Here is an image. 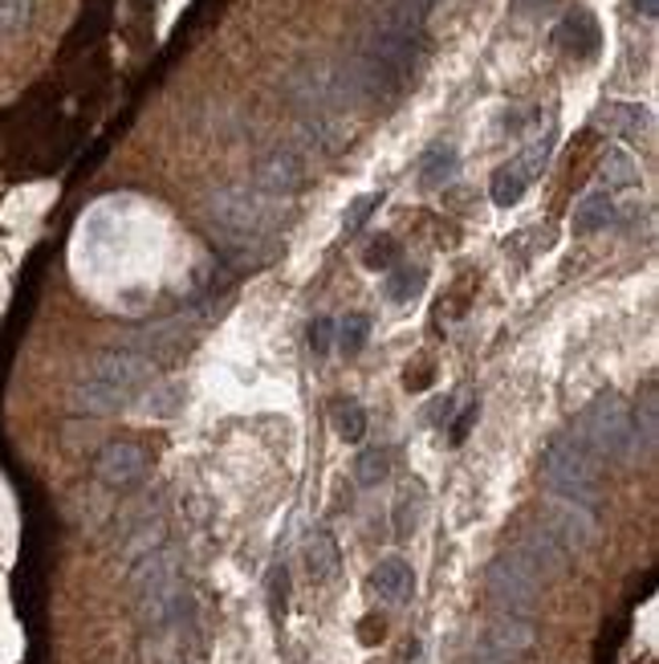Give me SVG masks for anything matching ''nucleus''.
Here are the masks:
<instances>
[{
	"mask_svg": "<svg viewBox=\"0 0 659 664\" xmlns=\"http://www.w3.org/2000/svg\"><path fill=\"white\" fill-rule=\"evenodd\" d=\"M420 176H423V184H428V188H435V184L452 180V176H456V151H452V147H435L432 155L423 160Z\"/></svg>",
	"mask_w": 659,
	"mask_h": 664,
	"instance_id": "obj_25",
	"label": "nucleus"
},
{
	"mask_svg": "<svg viewBox=\"0 0 659 664\" xmlns=\"http://www.w3.org/2000/svg\"><path fill=\"white\" fill-rule=\"evenodd\" d=\"M334 428H338V437L347 440V445H359V440L367 437V412H362L354 400L338 403V408H334Z\"/></svg>",
	"mask_w": 659,
	"mask_h": 664,
	"instance_id": "obj_24",
	"label": "nucleus"
},
{
	"mask_svg": "<svg viewBox=\"0 0 659 664\" xmlns=\"http://www.w3.org/2000/svg\"><path fill=\"white\" fill-rule=\"evenodd\" d=\"M537 644V627L525 620V615H501V620H493L485 632V644L481 648L493 652V656H501V661L517 664L522 656H529Z\"/></svg>",
	"mask_w": 659,
	"mask_h": 664,
	"instance_id": "obj_10",
	"label": "nucleus"
},
{
	"mask_svg": "<svg viewBox=\"0 0 659 664\" xmlns=\"http://www.w3.org/2000/svg\"><path fill=\"white\" fill-rule=\"evenodd\" d=\"M610 221H615V201H610V192L595 188L578 201L570 228H574V237H590V233H603Z\"/></svg>",
	"mask_w": 659,
	"mask_h": 664,
	"instance_id": "obj_15",
	"label": "nucleus"
},
{
	"mask_svg": "<svg viewBox=\"0 0 659 664\" xmlns=\"http://www.w3.org/2000/svg\"><path fill=\"white\" fill-rule=\"evenodd\" d=\"M635 13L643 17V21H651L656 17V0H635Z\"/></svg>",
	"mask_w": 659,
	"mask_h": 664,
	"instance_id": "obj_34",
	"label": "nucleus"
},
{
	"mask_svg": "<svg viewBox=\"0 0 659 664\" xmlns=\"http://www.w3.org/2000/svg\"><path fill=\"white\" fill-rule=\"evenodd\" d=\"M334 335L342 351L359 355L362 347H367V335H371V318H367V314H347V318L334 326Z\"/></svg>",
	"mask_w": 659,
	"mask_h": 664,
	"instance_id": "obj_23",
	"label": "nucleus"
},
{
	"mask_svg": "<svg viewBox=\"0 0 659 664\" xmlns=\"http://www.w3.org/2000/svg\"><path fill=\"white\" fill-rule=\"evenodd\" d=\"M595 123L610 135L622 139H643L651 135V111L639 106V102H607L603 111L595 114Z\"/></svg>",
	"mask_w": 659,
	"mask_h": 664,
	"instance_id": "obj_13",
	"label": "nucleus"
},
{
	"mask_svg": "<svg viewBox=\"0 0 659 664\" xmlns=\"http://www.w3.org/2000/svg\"><path fill=\"white\" fill-rule=\"evenodd\" d=\"M423 486H408L403 493H399L395 502V534L399 539H411L415 530H420V518H423Z\"/></svg>",
	"mask_w": 659,
	"mask_h": 664,
	"instance_id": "obj_20",
	"label": "nucleus"
},
{
	"mask_svg": "<svg viewBox=\"0 0 659 664\" xmlns=\"http://www.w3.org/2000/svg\"><path fill=\"white\" fill-rule=\"evenodd\" d=\"M529 184H534V176L522 167V160H509L501 163L497 172H493V184H488V192H493V204L497 208H513V204L522 201L525 192H529Z\"/></svg>",
	"mask_w": 659,
	"mask_h": 664,
	"instance_id": "obj_17",
	"label": "nucleus"
},
{
	"mask_svg": "<svg viewBox=\"0 0 659 664\" xmlns=\"http://www.w3.org/2000/svg\"><path fill=\"white\" fill-rule=\"evenodd\" d=\"M147 449L135 445V440H111L102 445L99 461H94V477H99L106 489H131L147 477Z\"/></svg>",
	"mask_w": 659,
	"mask_h": 664,
	"instance_id": "obj_6",
	"label": "nucleus"
},
{
	"mask_svg": "<svg viewBox=\"0 0 659 664\" xmlns=\"http://www.w3.org/2000/svg\"><path fill=\"white\" fill-rule=\"evenodd\" d=\"M473 425H476V403H473V408H464L461 425L452 428V445H461V440L468 437V428H473Z\"/></svg>",
	"mask_w": 659,
	"mask_h": 664,
	"instance_id": "obj_32",
	"label": "nucleus"
},
{
	"mask_svg": "<svg viewBox=\"0 0 659 664\" xmlns=\"http://www.w3.org/2000/svg\"><path fill=\"white\" fill-rule=\"evenodd\" d=\"M301 184H306V163H301L298 151H289V147L265 151L261 160H257V167H253V188L274 196V201L294 196Z\"/></svg>",
	"mask_w": 659,
	"mask_h": 664,
	"instance_id": "obj_7",
	"label": "nucleus"
},
{
	"mask_svg": "<svg viewBox=\"0 0 659 664\" xmlns=\"http://www.w3.org/2000/svg\"><path fill=\"white\" fill-rule=\"evenodd\" d=\"M334 326L338 323H334V318H326V314L310 323V351L313 355H326L330 347H334Z\"/></svg>",
	"mask_w": 659,
	"mask_h": 664,
	"instance_id": "obj_29",
	"label": "nucleus"
},
{
	"mask_svg": "<svg viewBox=\"0 0 659 664\" xmlns=\"http://www.w3.org/2000/svg\"><path fill=\"white\" fill-rule=\"evenodd\" d=\"M371 588L374 595L387 603H408L411 595H415V571H411L408 559L391 554V559H383V563L371 571Z\"/></svg>",
	"mask_w": 659,
	"mask_h": 664,
	"instance_id": "obj_12",
	"label": "nucleus"
},
{
	"mask_svg": "<svg viewBox=\"0 0 659 664\" xmlns=\"http://www.w3.org/2000/svg\"><path fill=\"white\" fill-rule=\"evenodd\" d=\"M574 440L595 461H639L656 449V388H647L643 408H627L619 396H598L578 420Z\"/></svg>",
	"mask_w": 659,
	"mask_h": 664,
	"instance_id": "obj_1",
	"label": "nucleus"
},
{
	"mask_svg": "<svg viewBox=\"0 0 659 664\" xmlns=\"http://www.w3.org/2000/svg\"><path fill=\"white\" fill-rule=\"evenodd\" d=\"M33 25V0H0V41L21 38Z\"/></svg>",
	"mask_w": 659,
	"mask_h": 664,
	"instance_id": "obj_22",
	"label": "nucleus"
},
{
	"mask_svg": "<svg viewBox=\"0 0 659 664\" xmlns=\"http://www.w3.org/2000/svg\"><path fill=\"white\" fill-rule=\"evenodd\" d=\"M399 4H403V9H411L415 17H428L435 4H440V0H399Z\"/></svg>",
	"mask_w": 659,
	"mask_h": 664,
	"instance_id": "obj_33",
	"label": "nucleus"
},
{
	"mask_svg": "<svg viewBox=\"0 0 659 664\" xmlns=\"http://www.w3.org/2000/svg\"><path fill=\"white\" fill-rule=\"evenodd\" d=\"M387 473H391V452L379 449V445L359 452V461H354V481H359L362 489H374L379 481H387Z\"/></svg>",
	"mask_w": 659,
	"mask_h": 664,
	"instance_id": "obj_21",
	"label": "nucleus"
},
{
	"mask_svg": "<svg viewBox=\"0 0 659 664\" xmlns=\"http://www.w3.org/2000/svg\"><path fill=\"white\" fill-rule=\"evenodd\" d=\"M542 481L549 486L554 498H570V502L595 505L598 461L574 437L554 440L546 449V461H542Z\"/></svg>",
	"mask_w": 659,
	"mask_h": 664,
	"instance_id": "obj_3",
	"label": "nucleus"
},
{
	"mask_svg": "<svg viewBox=\"0 0 659 664\" xmlns=\"http://www.w3.org/2000/svg\"><path fill=\"white\" fill-rule=\"evenodd\" d=\"M420 282H423V269H395L391 282H387V302H395V306L411 302L420 294Z\"/></svg>",
	"mask_w": 659,
	"mask_h": 664,
	"instance_id": "obj_26",
	"label": "nucleus"
},
{
	"mask_svg": "<svg viewBox=\"0 0 659 664\" xmlns=\"http://www.w3.org/2000/svg\"><path fill=\"white\" fill-rule=\"evenodd\" d=\"M306 571H310L313 583H334L338 571H342V554H338V542L330 530H313L310 542H306Z\"/></svg>",
	"mask_w": 659,
	"mask_h": 664,
	"instance_id": "obj_14",
	"label": "nucleus"
},
{
	"mask_svg": "<svg viewBox=\"0 0 659 664\" xmlns=\"http://www.w3.org/2000/svg\"><path fill=\"white\" fill-rule=\"evenodd\" d=\"M179 575V563H175V554L167 551V546H159V551L143 554V559H135V566H131V588L143 595V591L159 588V583H167V579Z\"/></svg>",
	"mask_w": 659,
	"mask_h": 664,
	"instance_id": "obj_16",
	"label": "nucleus"
},
{
	"mask_svg": "<svg viewBox=\"0 0 659 664\" xmlns=\"http://www.w3.org/2000/svg\"><path fill=\"white\" fill-rule=\"evenodd\" d=\"M485 583H488L493 603H501L509 615H529L537 607V595H542V579H537L513 551L497 554V559L488 563Z\"/></svg>",
	"mask_w": 659,
	"mask_h": 664,
	"instance_id": "obj_4",
	"label": "nucleus"
},
{
	"mask_svg": "<svg viewBox=\"0 0 659 664\" xmlns=\"http://www.w3.org/2000/svg\"><path fill=\"white\" fill-rule=\"evenodd\" d=\"M509 551L517 554V559H522V563L529 566L537 579H542V583H546V579L566 575V571H570V559H574V554L566 551V546H558V542L549 539L542 527L529 530V534H522V539H517V546H509Z\"/></svg>",
	"mask_w": 659,
	"mask_h": 664,
	"instance_id": "obj_9",
	"label": "nucleus"
},
{
	"mask_svg": "<svg viewBox=\"0 0 659 664\" xmlns=\"http://www.w3.org/2000/svg\"><path fill=\"white\" fill-rule=\"evenodd\" d=\"M537 527L546 530L549 539L566 546L570 554H583L590 551L598 542V518H595V505H583V502H570V498H549L542 505V518H537Z\"/></svg>",
	"mask_w": 659,
	"mask_h": 664,
	"instance_id": "obj_5",
	"label": "nucleus"
},
{
	"mask_svg": "<svg viewBox=\"0 0 659 664\" xmlns=\"http://www.w3.org/2000/svg\"><path fill=\"white\" fill-rule=\"evenodd\" d=\"M379 208V196H359V201L350 204V213H347V233H359L362 225H367V216Z\"/></svg>",
	"mask_w": 659,
	"mask_h": 664,
	"instance_id": "obj_30",
	"label": "nucleus"
},
{
	"mask_svg": "<svg viewBox=\"0 0 659 664\" xmlns=\"http://www.w3.org/2000/svg\"><path fill=\"white\" fill-rule=\"evenodd\" d=\"M131 391L126 388H114V384H106V379H78L74 391H70V403H74V412H86V416H119L131 408Z\"/></svg>",
	"mask_w": 659,
	"mask_h": 664,
	"instance_id": "obj_11",
	"label": "nucleus"
},
{
	"mask_svg": "<svg viewBox=\"0 0 659 664\" xmlns=\"http://www.w3.org/2000/svg\"><path fill=\"white\" fill-rule=\"evenodd\" d=\"M286 600H289V571L286 566H274L269 571V607H274V615H286Z\"/></svg>",
	"mask_w": 659,
	"mask_h": 664,
	"instance_id": "obj_28",
	"label": "nucleus"
},
{
	"mask_svg": "<svg viewBox=\"0 0 659 664\" xmlns=\"http://www.w3.org/2000/svg\"><path fill=\"white\" fill-rule=\"evenodd\" d=\"M558 41H570L574 53H583V58H590V53L598 50V25L590 13H570L566 21H562L558 29Z\"/></svg>",
	"mask_w": 659,
	"mask_h": 664,
	"instance_id": "obj_19",
	"label": "nucleus"
},
{
	"mask_svg": "<svg viewBox=\"0 0 659 664\" xmlns=\"http://www.w3.org/2000/svg\"><path fill=\"white\" fill-rule=\"evenodd\" d=\"M159 546H163V527L155 522V527H143L135 539L126 542V559H143V554L159 551Z\"/></svg>",
	"mask_w": 659,
	"mask_h": 664,
	"instance_id": "obj_27",
	"label": "nucleus"
},
{
	"mask_svg": "<svg viewBox=\"0 0 659 664\" xmlns=\"http://www.w3.org/2000/svg\"><path fill=\"white\" fill-rule=\"evenodd\" d=\"M598 180H603V192H627L639 184V163H635L631 151L610 147L598 163Z\"/></svg>",
	"mask_w": 659,
	"mask_h": 664,
	"instance_id": "obj_18",
	"label": "nucleus"
},
{
	"mask_svg": "<svg viewBox=\"0 0 659 664\" xmlns=\"http://www.w3.org/2000/svg\"><path fill=\"white\" fill-rule=\"evenodd\" d=\"M399 257V249H395V241L391 237H379L371 245V253H367V265H371V269H383V265H391Z\"/></svg>",
	"mask_w": 659,
	"mask_h": 664,
	"instance_id": "obj_31",
	"label": "nucleus"
},
{
	"mask_svg": "<svg viewBox=\"0 0 659 664\" xmlns=\"http://www.w3.org/2000/svg\"><path fill=\"white\" fill-rule=\"evenodd\" d=\"M90 376L106 379V384H114V388H126L131 396H135L138 388H147V384H151L155 367H151V359H143V355H135V351L106 347V351H99L94 359H90Z\"/></svg>",
	"mask_w": 659,
	"mask_h": 664,
	"instance_id": "obj_8",
	"label": "nucleus"
},
{
	"mask_svg": "<svg viewBox=\"0 0 659 664\" xmlns=\"http://www.w3.org/2000/svg\"><path fill=\"white\" fill-rule=\"evenodd\" d=\"M208 216L216 221V228H220L228 241H249V237H265V233L277 225L281 208H277L274 196H265V192L257 188H245V184H233V188L212 192Z\"/></svg>",
	"mask_w": 659,
	"mask_h": 664,
	"instance_id": "obj_2",
	"label": "nucleus"
}]
</instances>
